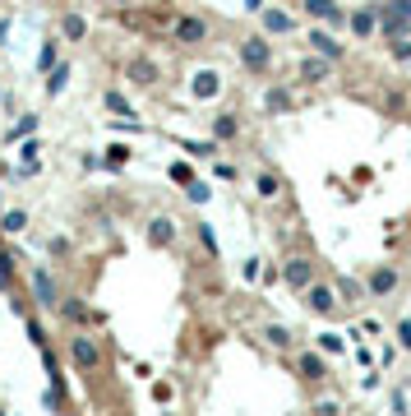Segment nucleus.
I'll return each mask as SVG.
<instances>
[{"label": "nucleus", "mask_w": 411, "mask_h": 416, "mask_svg": "<svg viewBox=\"0 0 411 416\" xmlns=\"http://www.w3.org/2000/svg\"><path fill=\"white\" fill-rule=\"evenodd\" d=\"M70 361H74L79 370H97L102 366V347H97L88 333H74V338H70Z\"/></svg>", "instance_id": "1"}, {"label": "nucleus", "mask_w": 411, "mask_h": 416, "mask_svg": "<svg viewBox=\"0 0 411 416\" xmlns=\"http://www.w3.org/2000/svg\"><path fill=\"white\" fill-rule=\"evenodd\" d=\"M241 61H245V70L263 75V70L273 65V46L263 42V37H245V42H241Z\"/></svg>", "instance_id": "2"}, {"label": "nucleus", "mask_w": 411, "mask_h": 416, "mask_svg": "<svg viewBox=\"0 0 411 416\" xmlns=\"http://www.w3.org/2000/svg\"><path fill=\"white\" fill-rule=\"evenodd\" d=\"M32 296H37V306H42V310L61 306V296H56V277L46 273V268H32Z\"/></svg>", "instance_id": "3"}, {"label": "nucleus", "mask_w": 411, "mask_h": 416, "mask_svg": "<svg viewBox=\"0 0 411 416\" xmlns=\"http://www.w3.org/2000/svg\"><path fill=\"white\" fill-rule=\"evenodd\" d=\"M305 306L314 310V315H333L337 310V292L333 287H323V282H310V287H305Z\"/></svg>", "instance_id": "4"}, {"label": "nucleus", "mask_w": 411, "mask_h": 416, "mask_svg": "<svg viewBox=\"0 0 411 416\" xmlns=\"http://www.w3.org/2000/svg\"><path fill=\"white\" fill-rule=\"evenodd\" d=\"M125 79H130L134 88H152V83H157V65H152L148 56H134V61L125 65Z\"/></svg>", "instance_id": "5"}, {"label": "nucleus", "mask_w": 411, "mask_h": 416, "mask_svg": "<svg viewBox=\"0 0 411 416\" xmlns=\"http://www.w3.org/2000/svg\"><path fill=\"white\" fill-rule=\"evenodd\" d=\"M203 37H208V23H203V19H194V14L176 19V42H185V46H199Z\"/></svg>", "instance_id": "6"}, {"label": "nucleus", "mask_w": 411, "mask_h": 416, "mask_svg": "<svg viewBox=\"0 0 411 416\" xmlns=\"http://www.w3.org/2000/svg\"><path fill=\"white\" fill-rule=\"evenodd\" d=\"M282 277H287V287H296V292H305V287L314 282V264H310V259H287V268H282Z\"/></svg>", "instance_id": "7"}, {"label": "nucleus", "mask_w": 411, "mask_h": 416, "mask_svg": "<svg viewBox=\"0 0 411 416\" xmlns=\"http://www.w3.org/2000/svg\"><path fill=\"white\" fill-rule=\"evenodd\" d=\"M305 14H310V19H323V23H333V28H342V23H347V14L337 10V0H305Z\"/></svg>", "instance_id": "8"}, {"label": "nucleus", "mask_w": 411, "mask_h": 416, "mask_svg": "<svg viewBox=\"0 0 411 416\" xmlns=\"http://www.w3.org/2000/svg\"><path fill=\"white\" fill-rule=\"evenodd\" d=\"M310 46H314V56H323V61H342V42H337L333 32L310 28Z\"/></svg>", "instance_id": "9"}, {"label": "nucleus", "mask_w": 411, "mask_h": 416, "mask_svg": "<svg viewBox=\"0 0 411 416\" xmlns=\"http://www.w3.org/2000/svg\"><path fill=\"white\" fill-rule=\"evenodd\" d=\"M70 75H74V65H70V61L51 65V70H46V97H61V92L70 88Z\"/></svg>", "instance_id": "10"}, {"label": "nucleus", "mask_w": 411, "mask_h": 416, "mask_svg": "<svg viewBox=\"0 0 411 416\" xmlns=\"http://www.w3.org/2000/svg\"><path fill=\"white\" fill-rule=\"evenodd\" d=\"M171 241H176V222H171V217H152V222H148V246L167 250Z\"/></svg>", "instance_id": "11"}, {"label": "nucleus", "mask_w": 411, "mask_h": 416, "mask_svg": "<svg viewBox=\"0 0 411 416\" xmlns=\"http://www.w3.org/2000/svg\"><path fill=\"white\" fill-rule=\"evenodd\" d=\"M217 88H222V75H217V70H199V75H194V97H199V102L217 97Z\"/></svg>", "instance_id": "12"}, {"label": "nucleus", "mask_w": 411, "mask_h": 416, "mask_svg": "<svg viewBox=\"0 0 411 416\" xmlns=\"http://www.w3.org/2000/svg\"><path fill=\"white\" fill-rule=\"evenodd\" d=\"M328 70H333V61H323V56H305V61H301V79H305V83H323Z\"/></svg>", "instance_id": "13"}, {"label": "nucleus", "mask_w": 411, "mask_h": 416, "mask_svg": "<svg viewBox=\"0 0 411 416\" xmlns=\"http://www.w3.org/2000/svg\"><path fill=\"white\" fill-rule=\"evenodd\" d=\"M301 375L310 379V384H319L323 375H328V366H323V356H319V352H305V356H301Z\"/></svg>", "instance_id": "14"}, {"label": "nucleus", "mask_w": 411, "mask_h": 416, "mask_svg": "<svg viewBox=\"0 0 411 416\" xmlns=\"http://www.w3.org/2000/svg\"><path fill=\"white\" fill-rule=\"evenodd\" d=\"M397 287V268H374V273H370V292L374 296H388Z\"/></svg>", "instance_id": "15"}, {"label": "nucleus", "mask_w": 411, "mask_h": 416, "mask_svg": "<svg viewBox=\"0 0 411 416\" xmlns=\"http://www.w3.org/2000/svg\"><path fill=\"white\" fill-rule=\"evenodd\" d=\"M61 37L65 42H83V37H88V23L79 14H61Z\"/></svg>", "instance_id": "16"}, {"label": "nucleus", "mask_w": 411, "mask_h": 416, "mask_svg": "<svg viewBox=\"0 0 411 416\" xmlns=\"http://www.w3.org/2000/svg\"><path fill=\"white\" fill-rule=\"evenodd\" d=\"M374 28H379V32H388V37H402V32H407V14H397V10H383Z\"/></svg>", "instance_id": "17"}, {"label": "nucleus", "mask_w": 411, "mask_h": 416, "mask_svg": "<svg viewBox=\"0 0 411 416\" xmlns=\"http://www.w3.org/2000/svg\"><path fill=\"white\" fill-rule=\"evenodd\" d=\"M23 227H28V213H23V208H5V213H0V231H5V236H19Z\"/></svg>", "instance_id": "18"}, {"label": "nucleus", "mask_w": 411, "mask_h": 416, "mask_svg": "<svg viewBox=\"0 0 411 416\" xmlns=\"http://www.w3.org/2000/svg\"><path fill=\"white\" fill-rule=\"evenodd\" d=\"M374 23H379V14H374V10H356V14H351V32H356V37H370V32H374Z\"/></svg>", "instance_id": "19"}, {"label": "nucleus", "mask_w": 411, "mask_h": 416, "mask_svg": "<svg viewBox=\"0 0 411 416\" xmlns=\"http://www.w3.org/2000/svg\"><path fill=\"white\" fill-rule=\"evenodd\" d=\"M107 111H116L121 121H134V107H130V97H125V92H116V88H107Z\"/></svg>", "instance_id": "20"}, {"label": "nucleus", "mask_w": 411, "mask_h": 416, "mask_svg": "<svg viewBox=\"0 0 411 416\" xmlns=\"http://www.w3.org/2000/svg\"><path fill=\"white\" fill-rule=\"evenodd\" d=\"M263 28H268V32H291V28H296V19L282 14V10H263Z\"/></svg>", "instance_id": "21"}, {"label": "nucleus", "mask_w": 411, "mask_h": 416, "mask_svg": "<svg viewBox=\"0 0 411 416\" xmlns=\"http://www.w3.org/2000/svg\"><path fill=\"white\" fill-rule=\"evenodd\" d=\"M61 315H65V324H88V306H83V301H61Z\"/></svg>", "instance_id": "22"}, {"label": "nucleus", "mask_w": 411, "mask_h": 416, "mask_svg": "<svg viewBox=\"0 0 411 416\" xmlns=\"http://www.w3.org/2000/svg\"><path fill=\"white\" fill-rule=\"evenodd\" d=\"M56 61H61V51H56V42H42V46H37V75H46V70H51Z\"/></svg>", "instance_id": "23"}, {"label": "nucleus", "mask_w": 411, "mask_h": 416, "mask_svg": "<svg viewBox=\"0 0 411 416\" xmlns=\"http://www.w3.org/2000/svg\"><path fill=\"white\" fill-rule=\"evenodd\" d=\"M213 139H236V116H213Z\"/></svg>", "instance_id": "24"}, {"label": "nucleus", "mask_w": 411, "mask_h": 416, "mask_svg": "<svg viewBox=\"0 0 411 416\" xmlns=\"http://www.w3.org/2000/svg\"><path fill=\"white\" fill-rule=\"evenodd\" d=\"M263 338L273 342L277 352H287V347H291V333H287V328H282V324H268V328H263Z\"/></svg>", "instance_id": "25"}, {"label": "nucleus", "mask_w": 411, "mask_h": 416, "mask_svg": "<svg viewBox=\"0 0 411 416\" xmlns=\"http://www.w3.org/2000/svg\"><path fill=\"white\" fill-rule=\"evenodd\" d=\"M254 190H259V195H263V199H277V190H282V181H277V176H273V171H263V176H259V181H254Z\"/></svg>", "instance_id": "26"}, {"label": "nucleus", "mask_w": 411, "mask_h": 416, "mask_svg": "<svg viewBox=\"0 0 411 416\" xmlns=\"http://www.w3.org/2000/svg\"><path fill=\"white\" fill-rule=\"evenodd\" d=\"M125 162H130V148L125 143H111L107 157H102V167H125Z\"/></svg>", "instance_id": "27"}, {"label": "nucleus", "mask_w": 411, "mask_h": 416, "mask_svg": "<svg viewBox=\"0 0 411 416\" xmlns=\"http://www.w3.org/2000/svg\"><path fill=\"white\" fill-rule=\"evenodd\" d=\"M268 111H291V97L282 88H273V92H268Z\"/></svg>", "instance_id": "28"}, {"label": "nucleus", "mask_w": 411, "mask_h": 416, "mask_svg": "<svg viewBox=\"0 0 411 416\" xmlns=\"http://www.w3.org/2000/svg\"><path fill=\"white\" fill-rule=\"evenodd\" d=\"M28 342H32V347H37V352H42V347H46V328H42V324H37V319H28Z\"/></svg>", "instance_id": "29"}, {"label": "nucleus", "mask_w": 411, "mask_h": 416, "mask_svg": "<svg viewBox=\"0 0 411 416\" xmlns=\"http://www.w3.org/2000/svg\"><path fill=\"white\" fill-rule=\"evenodd\" d=\"M199 241H203V250H208V255H217V236H213V227H208V222H199Z\"/></svg>", "instance_id": "30"}, {"label": "nucleus", "mask_w": 411, "mask_h": 416, "mask_svg": "<svg viewBox=\"0 0 411 416\" xmlns=\"http://www.w3.org/2000/svg\"><path fill=\"white\" fill-rule=\"evenodd\" d=\"M10 282H14V259L0 255V287H10Z\"/></svg>", "instance_id": "31"}, {"label": "nucleus", "mask_w": 411, "mask_h": 416, "mask_svg": "<svg viewBox=\"0 0 411 416\" xmlns=\"http://www.w3.org/2000/svg\"><path fill=\"white\" fill-rule=\"evenodd\" d=\"M32 130H37V116H23V121L10 130V139H23V135H32Z\"/></svg>", "instance_id": "32"}, {"label": "nucleus", "mask_w": 411, "mask_h": 416, "mask_svg": "<svg viewBox=\"0 0 411 416\" xmlns=\"http://www.w3.org/2000/svg\"><path fill=\"white\" fill-rule=\"evenodd\" d=\"M185 190H190V199H194V204H208V195H213L208 185H199V181H190V185H185Z\"/></svg>", "instance_id": "33"}, {"label": "nucleus", "mask_w": 411, "mask_h": 416, "mask_svg": "<svg viewBox=\"0 0 411 416\" xmlns=\"http://www.w3.org/2000/svg\"><path fill=\"white\" fill-rule=\"evenodd\" d=\"M171 181H176V185H190V181H194V171L185 167V162H176V167H171Z\"/></svg>", "instance_id": "34"}, {"label": "nucleus", "mask_w": 411, "mask_h": 416, "mask_svg": "<svg viewBox=\"0 0 411 416\" xmlns=\"http://www.w3.org/2000/svg\"><path fill=\"white\" fill-rule=\"evenodd\" d=\"M319 347L323 352H342V333H319Z\"/></svg>", "instance_id": "35"}, {"label": "nucleus", "mask_w": 411, "mask_h": 416, "mask_svg": "<svg viewBox=\"0 0 411 416\" xmlns=\"http://www.w3.org/2000/svg\"><path fill=\"white\" fill-rule=\"evenodd\" d=\"M393 56H397V61H411V42H407V37H397V42H393Z\"/></svg>", "instance_id": "36"}, {"label": "nucleus", "mask_w": 411, "mask_h": 416, "mask_svg": "<svg viewBox=\"0 0 411 416\" xmlns=\"http://www.w3.org/2000/svg\"><path fill=\"white\" fill-rule=\"evenodd\" d=\"M383 5H388V10H397V14H407V19H411V0H383Z\"/></svg>", "instance_id": "37"}, {"label": "nucleus", "mask_w": 411, "mask_h": 416, "mask_svg": "<svg viewBox=\"0 0 411 416\" xmlns=\"http://www.w3.org/2000/svg\"><path fill=\"white\" fill-rule=\"evenodd\" d=\"M397 338H402V342L411 347V319H402V324H397Z\"/></svg>", "instance_id": "38"}, {"label": "nucleus", "mask_w": 411, "mask_h": 416, "mask_svg": "<svg viewBox=\"0 0 411 416\" xmlns=\"http://www.w3.org/2000/svg\"><path fill=\"white\" fill-rule=\"evenodd\" d=\"M5 32H10V23H5V19H0V42H5Z\"/></svg>", "instance_id": "39"}, {"label": "nucleus", "mask_w": 411, "mask_h": 416, "mask_svg": "<svg viewBox=\"0 0 411 416\" xmlns=\"http://www.w3.org/2000/svg\"><path fill=\"white\" fill-rule=\"evenodd\" d=\"M111 5H130V0H111Z\"/></svg>", "instance_id": "40"}, {"label": "nucleus", "mask_w": 411, "mask_h": 416, "mask_svg": "<svg viewBox=\"0 0 411 416\" xmlns=\"http://www.w3.org/2000/svg\"><path fill=\"white\" fill-rule=\"evenodd\" d=\"M0 97H5V92H0Z\"/></svg>", "instance_id": "41"}]
</instances>
